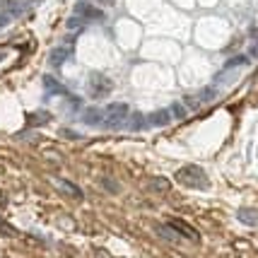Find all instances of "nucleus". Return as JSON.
Wrapping results in <instances>:
<instances>
[{"label": "nucleus", "instance_id": "nucleus-1", "mask_svg": "<svg viewBox=\"0 0 258 258\" xmlns=\"http://www.w3.org/2000/svg\"><path fill=\"white\" fill-rule=\"evenodd\" d=\"M176 181L183 183L186 188H196V191H208L210 188V179L198 164H186L176 171Z\"/></svg>", "mask_w": 258, "mask_h": 258}, {"label": "nucleus", "instance_id": "nucleus-12", "mask_svg": "<svg viewBox=\"0 0 258 258\" xmlns=\"http://www.w3.org/2000/svg\"><path fill=\"white\" fill-rule=\"evenodd\" d=\"M51 121V113L48 111H32L27 113V123L29 125H46Z\"/></svg>", "mask_w": 258, "mask_h": 258}, {"label": "nucleus", "instance_id": "nucleus-18", "mask_svg": "<svg viewBox=\"0 0 258 258\" xmlns=\"http://www.w3.org/2000/svg\"><path fill=\"white\" fill-rule=\"evenodd\" d=\"M169 111H171V116H174V118H186V113H188V111H186V106H183V104H179V101H174Z\"/></svg>", "mask_w": 258, "mask_h": 258}, {"label": "nucleus", "instance_id": "nucleus-11", "mask_svg": "<svg viewBox=\"0 0 258 258\" xmlns=\"http://www.w3.org/2000/svg\"><path fill=\"white\" fill-rule=\"evenodd\" d=\"M125 128H131V131H143L147 125V118L143 113H128V118H125Z\"/></svg>", "mask_w": 258, "mask_h": 258}, {"label": "nucleus", "instance_id": "nucleus-21", "mask_svg": "<svg viewBox=\"0 0 258 258\" xmlns=\"http://www.w3.org/2000/svg\"><path fill=\"white\" fill-rule=\"evenodd\" d=\"M248 58H258V44H253L251 41V46H248V53H246Z\"/></svg>", "mask_w": 258, "mask_h": 258}, {"label": "nucleus", "instance_id": "nucleus-16", "mask_svg": "<svg viewBox=\"0 0 258 258\" xmlns=\"http://www.w3.org/2000/svg\"><path fill=\"white\" fill-rule=\"evenodd\" d=\"M251 58L248 56H234V58H229L225 63V70H232V68H241V66H246Z\"/></svg>", "mask_w": 258, "mask_h": 258}, {"label": "nucleus", "instance_id": "nucleus-8", "mask_svg": "<svg viewBox=\"0 0 258 258\" xmlns=\"http://www.w3.org/2000/svg\"><path fill=\"white\" fill-rule=\"evenodd\" d=\"M70 53H73V46H70V44L58 46V48H53V51H51V58H48V60H51V66L60 68L68 58H70Z\"/></svg>", "mask_w": 258, "mask_h": 258}, {"label": "nucleus", "instance_id": "nucleus-19", "mask_svg": "<svg viewBox=\"0 0 258 258\" xmlns=\"http://www.w3.org/2000/svg\"><path fill=\"white\" fill-rule=\"evenodd\" d=\"M150 186H152L155 191H169V181H167V179H162V176L152 179V181H150Z\"/></svg>", "mask_w": 258, "mask_h": 258}, {"label": "nucleus", "instance_id": "nucleus-25", "mask_svg": "<svg viewBox=\"0 0 258 258\" xmlns=\"http://www.w3.org/2000/svg\"><path fill=\"white\" fill-rule=\"evenodd\" d=\"M101 5H113V3H116V0H99Z\"/></svg>", "mask_w": 258, "mask_h": 258}, {"label": "nucleus", "instance_id": "nucleus-9", "mask_svg": "<svg viewBox=\"0 0 258 258\" xmlns=\"http://www.w3.org/2000/svg\"><path fill=\"white\" fill-rule=\"evenodd\" d=\"M44 87H46V94H58V97H70V92L58 82V80H53L51 75H46L44 78Z\"/></svg>", "mask_w": 258, "mask_h": 258}, {"label": "nucleus", "instance_id": "nucleus-20", "mask_svg": "<svg viewBox=\"0 0 258 258\" xmlns=\"http://www.w3.org/2000/svg\"><path fill=\"white\" fill-rule=\"evenodd\" d=\"M101 183L109 188V193H118V183L116 181H111V179H101Z\"/></svg>", "mask_w": 258, "mask_h": 258}, {"label": "nucleus", "instance_id": "nucleus-22", "mask_svg": "<svg viewBox=\"0 0 258 258\" xmlns=\"http://www.w3.org/2000/svg\"><path fill=\"white\" fill-rule=\"evenodd\" d=\"M10 20H12V17L8 15V12H5V10H0V27H5V24L10 22Z\"/></svg>", "mask_w": 258, "mask_h": 258}, {"label": "nucleus", "instance_id": "nucleus-24", "mask_svg": "<svg viewBox=\"0 0 258 258\" xmlns=\"http://www.w3.org/2000/svg\"><path fill=\"white\" fill-rule=\"evenodd\" d=\"M201 101H196V99H191V97H186V106H191V109H196Z\"/></svg>", "mask_w": 258, "mask_h": 258}, {"label": "nucleus", "instance_id": "nucleus-14", "mask_svg": "<svg viewBox=\"0 0 258 258\" xmlns=\"http://www.w3.org/2000/svg\"><path fill=\"white\" fill-rule=\"evenodd\" d=\"M3 10L8 12L10 17H17V15H22L24 12V8L17 3V0H5V3H3Z\"/></svg>", "mask_w": 258, "mask_h": 258}, {"label": "nucleus", "instance_id": "nucleus-5", "mask_svg": "<svg viewBox=\"0 0 258 258\" xmlns=\"http://www.w3.org/2000/svg\"><path fill=\"white\" fill-rule=\"evenodd\" d=\"M169 227L176 229L179 236H183V239H191V241H196V244L201 241V234L196 232V227H191L186 220H181V217H171V220H169Z\"/></svg>", "mask_w": 258, "mask_h": 258}, {"label": "nucleus", "instance_id": "nucleus-13", "mask_svg": "<svg viewBox=\"0 0 258 258\" xmlns=\"http://www.w3.org/2000/svg\"><path fill=\"white\" fill-rule=\"evenodd\" d=\"M56 183L60 186V188H66L68 196H73V198H78V201L82 198V191H80L75 183H70V181H66V179H56Z\"/></svg>", "mask_w": 258, "mask_h": 258}, {"label": "nucleus", "instance_id": "nucleus-15", "mask_svg": "<svg viewBox=\"0 0 258 258\" xmlns=\"http://www.w3.org/2000/svg\"><path fill=\"white\" fill-rule=\"evenodd\" d=\"M157 232L164 236V239H169V241H179V232H176V229H171L169 225H159Z\"/></svg>", "mask_w": 258, "mask_h": 258}, {"label": "nucleus", "instance_id": "nucleus-2", "mask_svg": "<svg viewBox=\"0 0 258 258\" xmlns=\"http://www.w3.org/2000/svg\"><path fill=\"white\" fill-rule=\"evenodd\" d=\"M128 113H131L128 104H109L104 109V125L101 128H123Z\"/></svg>", "mask_w": 258, "mask_h": 258}, {"label": "nucleus", "instance_id": "nucleus-6", "mask_svg": "<svg viewBox=\"0 0 258 258\" xmlns=\"http://www.w3.org/2000/svg\"><path fill=\"white\" fill-rule=\"evenodd\" d=\"M236 220L246 227H258V210L256 208H239L236 210Z\"/></svg>", "mask_w": 258, "mask_h": 258}, {"label": "nucleus", "instance_id": "nucleus-17", "mask_svg": "<svg viewBox=\"0 0 258 258\" xmlns=\"http://www.w3.org/2000/svg\"><path fill=\"white\" fill-rule=\"evenodd\" d=\"M217 99V87H205L198 94V101H215Z\"/></svg>", "mask_w": 258, "mask_h": 258}, {"label": "nucleus", "instance_id": "nucleus-7", "mask_svg": "<svg viewBox=\"0 0 258 258\" xmlns=\"http://www.w3.org/2000/svg\"><path fill=\"white\" fill-rule=\"evenodd\" d=\"M82 121H85L87 125L101 128V125H104V109H94V106L85 109V113H82Z\"/></svg>", "mask_w": 258, "mask_h": 258}, {"label": "nucleus", "instance_id": "nucleus-10", "mask_svg": "<svg viewBox=\"0 0 258 258\" xmlns=\"http://www.w3.org/2000/svg\"><path fill=\"white\" fill-rule=\"evenodd\" d=\"M171 118H174V116H171L169 109H159V111L147 116V125H167V123H171Z\"/></svg>", "mask_w": 258, "mask_h": 258}, {"label": "nucleus", "instance_id": "nucleus-27", "mask_svg": "<svg viewBox=\"0 0 258 258\" xmlns=\"http://www.w3.org/2000/svg\"><path fill=\"white\" fill-rule=\"evenodd\" d=\"M29 3H39V0H29Z\"/></svg>", "mask_w": 258, "mask_h": 258}, {"label": "nucleus", "instance_id": "nucleus-3", "mask_svg": "<svg viewBox=\"0 0 258 258\" xmlns=\"http://www.w3.org/2000/svg\"><path fill=\"white\" fill-rule=\"evenodd\" d=\"M113 90V82L106 75H101V73H90V80H87V92H90L94 99H104V97H109Z\"/></svg>", "mask_w": 258, "mask_h": 258}, {"label": "nucleus", "instance_id": "nucleus-26", "mask_svg": "<svg viewBox=\"0 0 258 258\" xmlns=\"http://www.w3.org/2000/svg\"><path fill=\"white\" fill-rule=\"evenodd\" d=\"M5 53H8V51H5V48H0V60H3V56H5Z\"/></svg>", "mask_w": 258, "mask_h": 258}, {"label": "nucleus", "instance_id": "nucleus-23", "mask_svg": "<svg viewBox=\"0 0 258 258\" xmlns=\"http://www.w3.org/2000/svg\"><path fill=\"white\" fill-rule=\"evenodd\" d=\"M248 36H251V41H253V44H258V27H253V29L248 32Z\"/></svg>", "mask_w": 258, "mask_h": 258}, {"label": "nucleus", "instance_id": "nucleus-4", "mask_svg": "<svg viewBox=\"0 0 258 258\" xmlns=\"http://www.w3.org/2000/svg\"><path fill=\"white\" fill-rule=\"evenodd\" d=\"M73 15L80 17L82 22H101V20H104V12H101L94 3H90V0H78Z\"/></svg>", "mask_w": 258, "mask_h": 258}]
</instances>
